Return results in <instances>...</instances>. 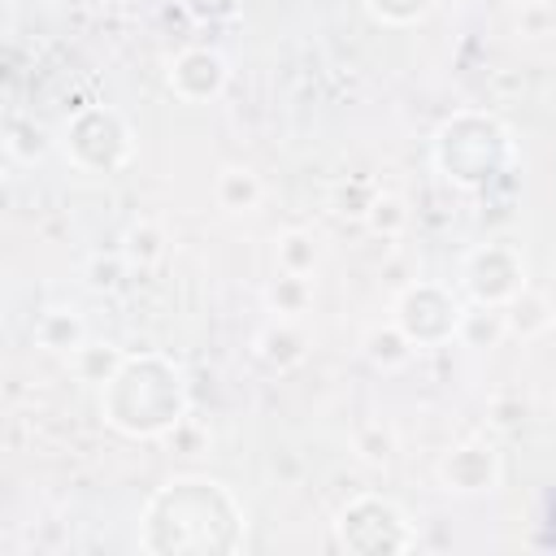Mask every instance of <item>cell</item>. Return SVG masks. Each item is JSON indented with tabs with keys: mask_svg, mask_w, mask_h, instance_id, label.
<instances>
[{
	"mask_svg": "<svg viewBox=\"0 0 556 556\" xmlns=\"http://www.w3.org/2000/svg\"><path fill=\"white\" fill-rule=\"evenodd\" d=\"M365 226H369L374 235H382V239H395V235L408 226V204H404L395 191H378V195L369 200V208H365Z\"/></svg>",
	"mask_w": 556,
	"mask_h": 556,
	"instance_id": "20",
	"label": "cell"
},
{
	"mask_svg": "<svg viewBox=\"0 0 556 556\" xmlns=\"http://www.w3.org/2000/svg\"><path fill=\"white\" fill-rule=\"evenodd\" d=\"M61 148L65 156L87 169V174H113L135 156V135L126 126V117L109 104H87L78 109L65 130H61Z\"/></svg>",
	"mask_w": 556,
	"mask_h": 556,
	"instance_id": "4",
	"label": "cell"
},
{
	"mask_svg": "<svg viewBox=\"0 0 556 556\" xmlns=\"http://www.w3.org/2000/svg\"><path fill=\"white\" fill-rule=\"evenodd\" d=\"M500 473H504V460H500L495 443L482 439V434L452 443L443 452V460H439V482H443V491H456V495L495 491L500 486Z\"/></svg>",
	"mask_w": 556,
	"mask_h": 556,
	"instance_id": "8",
	"label": "cell"
},
{
	"mask_svg": "<svg viewBox=\"0 0 556 556\" xmlns=\"http://www.w3.org/2000/svg\"><path fill=\"white\" fill-rule=\"evenodd\" d=\"M552 330H556V321H552Z\"/></svg>",
	"mask_w": 556,
	"mask_h": 556,
	"instance_id": "28",
	"label": "cell"
},
{
	"mask_svg": "<svg viewBox=\"0 0 556 556\" xmlns=\"http://www.w3.org/2000/svg\"><path fill=\"white\" fill-rule=\"evenodd\" d=\"M517 26H521L526 35H547V30L556 26V9H552V0H547V4H526V9L517 13Z\"/></svg>",
	"mask_w": 556,
	"mask_h": 556,
	"instance_id": "26",
	"label": "cell"
},
{
	"mask_svg": "<svg viewBox=\"0 0 556 556\" xmlns=\"http://www.w3.org/2000/svg\"><path fill=\"white\" fill-rule=\"evenodd\" d=\"M100 413L113 430L130 439H161L187 421L182 369L161 352L126 356L122 369L100 387Z\"/></svg>",
	"mask_w": 556,
	"mask_h": 556,
	"instance_id": "2",
	"label": "cell"
},
{
	"mask_svg": "<svg viewBox=\"0 0 556 556\" xmlns=\"http://www.w3.org/2000/svg\"><path fill=\"white\" fill-rule=\"evenodd\" d=\"M130 269V261H126V252H109V256H91L87 261V282L96 287V291H113L117 282H122V274Z\"/></svg>",
	"mask_w": 556,
	"mask_h": 556,
	"instance_id": "24",
	"label": "cell"
},
{
	"mask_svg": "<svg viewBox=\"0 0 556 556\" xmlns=\"http://www.w3.org/2000/svg\"><path fill=\"white\" fill-rule=\"evenodd\" d=\"M517 9H526V4H547V0H513Z\"/></svg>",
	"mask_w": 556,
	"mask_h": 556,
	"instance_id": "27",
	"label": "cell"
},
{
	"mask_svg": "<svg viewBox=\"0 0 556 556\" xmlns=\"http://www.w3.org/2000/svg\"><path fill=\"white\" fill-rule=\"evenodd\" d=\"M213 200L222 213H252L265 200V182L248 165H222L213 178Z\"/></svg>",
	"mask_w": 556,
	"mask_h": 556,
	"instance_id": "11",
	"label": "cell"
},
{
	"mask_svg": "<svg viewBox=\"0 0 556 556\" xmlns=\"http://www.w3.org/2000/svg\"><path fill=\"white\" fill-rule=\"evenodd\" d=\"M265 304H269L274 317H304L308 304H313V278L278 274V278L265 287Z\"/></svg>",
	"mask_w": 556,
	"mask_h": 556,
	"instance_id": "17",
	"label": "cell"
},
{
	"mask_svg": "<svg viewBox=\"0 0 556 556\" xmlns=\"http://www.w3.org/2000/svg\"><path fill=\"white\" fill-rule=\"evenodd\" d=\"M504 334H508V317H504L500 304H473V308L460 313L456 339H460L465 348H495Z\"/></svg>",
	"mask_w": 556,
	"mask_h": 556,
	"instance_id": "16",
	"label": "cell"
},
{
	"mask_svg": "<svg viewBox=\"0 0 556 556\" xmlns=\"http://www.w3.org/2000/svg\"><path fill=\"white\" fill-rule=\"evenodd\" d=\"M256 356L269 369H295L308 356V330L300 326V317H269L256 334Z\"/></svg>",
	"mask_w": 556,
	"mask_h": 556,
	"instance_id": "10",
	"label": "cell"
},
{
	"mask_svg": "<svg viewBox=\"0 0 556 556\" xmlns=\"http://www.w3.org/2000/svg\"><path fill=\"white\" fill-rule=\"evenodd\" d=\"M9 156H17V161H35L43 148H48V130L43 126H35L30 117H9Z\"/></svg>",
	"mask_w": 556,
	"mask_h": 556,
	"instance_id": "22",
	"label": "cell"
},
{
	"mask_svg": "<svg viewBox=\"0 0 556 556\" xmlns=\"http://www.w3.org/2000/svg\"><path fill=\"white\" fill-rule=\"evenodd\" d=\"M334 543L348 552H404L417 543L408 513L387 495H356L334 517Z\"/></svg>",
	"mask_w": 556,
	"mask_h": 556,
	"instance_id": "5",
	"label": "cell"
},
{
	"mask_svg": "<svg viewBox=\"0 0 556 556\" xmlns=\"http://www.w3.org/2000/svg\"><path fill=\"white\" fill-rule=\"evenodd\" d=\"M321 256H326L321 239H317L313 230H304V226H291V230H282V235L274 239V261H278V274H300V278H313V274H317V265H321Z\"/></svg>",
	"mask_w": 556,
	"mask_h": 556,
	"instance_id": "12",
	"label": "cell"
},
{
	"mask_svg": "<svg viewBox=\"0 0 556 556\" xmlns=\"http://www.w3.org/2000/svg\"><path fill=\"white\" fill-rule=\"evenodd\" d=\"M122 252H126V261L130 265H139V269H148V265H156L161 256H165V230H161V222H135L130 230H126V243H122Z\"/></svg>",
	"mask_w": 556,
	"mask_h": 556,
	"instance_id": "19",
	"label": "cell"
},
{
	"mask_svg": "<svg viewBox=\"0 0 556 556\" xmlns=\"http://www.w3.org/2000/svg\"><path fill=\"white\" fill-rule=\"evenodd\" d=\"M165 83L182 104H204V100H217L226 91L230 61L217 48H182L165 70Z\"/></svg>",
	"mask_w": 556,
	"mask_h": 556,
	"instance_id": "9",
	"label": "cell"
},
{
	"mask_svg": "<svg viewBox=\"0 0 556 556\" xmlns=\"http://www.w3.org/2000/svg\"><path fill=\"white\" fill-rule=\"evenodd\" d=\"M352 443H356V452H361L365 465H387V460L395 456V430L382 426V421H365V426L352 434Z\"/></svg>",
	"mask_w": 556,
	"mask_h": 556,
	"instance_id": "21",
	"label": "cell"
},
{
	"mask_svg": "<svg viewBox=\"0 0 556 556\" xmlns=\"http://www.w3.org/2000/svg\"><path fill=\"white\" fill-rule=\"evenodd\" d=\"M143 552H239L243 508L217 478H169L143 508Z\"/></svg>",
	"mask_w": 556,
	"mask_h": 556,
	"instance_id": "1",
	"label": "cell"
},
{
	"mask_svg": "<svg viewBox=\"0 0 556 556\" xmlns=\"http://www.w3.org/2000/svg\"><path fill=\"white\" fill-rule=\"evenodd\" d=\"M195 22H226V17H235L239 13V4L243 0H178Z\"/></svg>",
	"mask_w": 556,
	"mask_h": 556,
	"instance_id": "25",
	"label": "cell"
},
{
	"mask_svg": "<svg viewBox=\"0 0 556 556\" xmlns=\"http://www.w3.org/2000/svg\"><path fill=\"white\" fill-rule=\"evenodd\" d=\"M122 361H126V352H122V348H113V343H91V339L70 356L74 374H78L83 382H91V387H104V382L122 369Z\"/></svg>",
	"mask_w": 556,
	"mask_h": 556,
	"instance_id": "18",
	"label": "cell"
},
{
	"mask_svg": "<svg viewBox=\"0 0 556 556\" xmlns=\"http://www.w3.org/2000/svg\"><path fill=\"white\" fill-rule=\"evenodd\" d=\"M504 317H508V334L534 339V334L552 330V321H556V308L547 304V295H543V291L526 287V291H517V295L504 304Z\"/></svg>",
	"mask_w": 556,
	"mask_h": 556,
	"instance_id": "15",
	"label": "cell"
},
{
	"mask_svg": "<svg viewBox=\"0 0 556 556\" xmlns=\"http://www.w3.org/2000/svg\"><path fill=\"white\" fill-rule=\"evenodd\" d=\"M460 313L465 304L443 287V282H413L400 291L391 321L417 343V348H439L452 343L460 330Z\"/></svg>",
	"mask_w": 556,
	"mask_h": 556,
	"instance_id": "6",
	"label": "cell"
},
{
	"mask_svg": "<svg viewBox=\"0 0 556 556\" xmlns=\"http://www.w3.org/2000/svg\"><path fill=\"white\" fill-rule=\"evenodd\" d=\"M434 169L465 191L486 187L495 174L508 169L513 161V130L478 109H460L452 113L439 130H434Z\"/></svg>",
	"mask_w": 556,
	"mask_h": 556,
	"instance_id": "3",
	"label": "cell"
},
{
	"mask_svg": "<svg viewBox=\"0 0 556 556\" xmlns=\"http://www.w3.org/2000/svg\"><path fill=\"white\" fill-rule=\"evenodd\" d=\"M35 343L52 356H74L83 343H87V326L74 308H48L39 321H35Z\"/></svg>",
	"mask_w": 556,
	"mask_h": 556,
	"instance_id": "13",
	"label": "cell"
},
{
	"mask_svg": "<svg viewBox=\"0 0 556 556\" xmlns=\"http://www.w3.org/2000/svg\"><path fill=\"white\" fill-rule=\"evenodd\" d=\"M365 9L387 26H413L430 13V0H365Z\"/></svg>",
	"mask_w": 556,
	"mask_h": 556,
	"instance_id": "23",
	"label": "cell"
},
{
	"mask_svg": "<svg viewBox=\"0 0 556 556\" xmlns=\"http://www.w3.org/2000/svg\"><path fill=\"white\" fill-rule=\"evenodd\" d=\"M361 352H365V361L378 365V369H404V365L417 356V343H413L395 321H387V326L365 330Z\"/></svg>",
	"mask_w": 556,
	"mask_h": 556,
	"instance_id": "14",
	"label": "cell"
},
{
	"mask_svg": "<svg viewBox=\"0 0 556 556\" xmlns=\"http://www.w3.org/2000/svg\"><path fill=\"white\" fill-rule=\"evenodd\" d=\"M526 274H530V269H526V252H521L517 243H504V239L478 243V248L460 261V282H465V295H469L473 304H500V308H504L517 291L530 287Z\"/></svg>",
	"mask_w": 556,
	"mask_h": 556,
	"instance_id": "7",
	"label": "cell"
}]
</instances>
